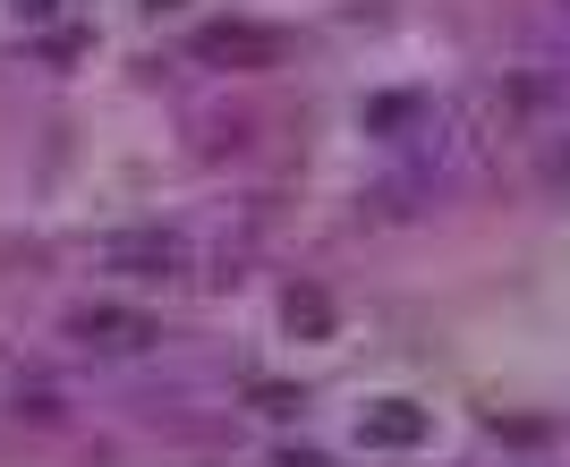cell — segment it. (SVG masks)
Returning <instances> with one entry per match:
<instances>
[{"mask_svg": "<svg viewBox=\"0 0 570 467\" xmlns=\"http://www.w3.org/2000/svg\"><path fill=\"white\" fill-rule=\"evenodd\" d=\"M69 340L111 349V357H137V349L163 340V324H154V315H128V306H86V315H69Z\"/></svg>", "mask_w": 570, "mask_h": 467, "instance_id": "1", "label": "cell"}, {"mask_svg": "<svg viewBox=\"0 0 570 467\" xmlns=\"http://www.w3.org/2000/svg\"><path fill=\"white\" fill-rule=\"evenodd\" d=\"M417 434H426V417H417V408H401V399L366 408V443H417Z\"/></svg>", "mask_w": 570, "mask_h": 467, "instance_id": "3", "label": "cell"}, {"mask_svg": "<svg viewBox=\"0 0 570 467\" xmlns=\"http://www.w3.org/2000/svg\"><path fill=\"white\" fill-rule=\"evenodd\" d=\"M102 264H111V272H188V247H179V238H119Z\"/></svg>", "mask_w": 570, "mask_h": 467, "instance_id": "2", "label": "cell"}]
</instances>
